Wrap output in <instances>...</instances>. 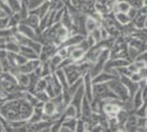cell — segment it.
<instances>
[{"label":"cell","instance_id":"cell-1","mask_svg":"<svg viewBox=\"0 0 147 132\" xmlns=\"http://www.w3.org/2000/svg\"><path fill=\"white\" fill-rule=\"evenodd\" d=\"M107 84H108L109 88H110L114 94L117 95L120 99L125 100V99H127V98L129 97L127 88L124 86V84L121 82V79H120V78H113V79L109 81Z\"/></svg>","mask_w":147,"mask_h":132},{"label":"cell","instance_id":"cell-2","mask_svg":"<svg viewBox=\"0 0 147 132\" xmlns=\"http://www.w3.org/2000/svg\"><path fill=\"white\" fill-rule=\"evenodd\" d=\"M56 52H57V46H56L55 44L45 43L42 46V50H41V53L38 55V58H40L41 62L49 61L54 54H56Z\"/></svg>","mask_w":147,"mask_h":132},{"label":"cell","instance_id":"cell-3","mask_svg":"<svg viewBox=\"0 0 147 132\" xmlns=\"http://www.w3.org/2000/svg\"><path fill=\"white\" fill-rule=\"evenodd\" d=\"M41 61L40 58L36 60H29L26 63H24L23 65L19 66L18 70L19 73H23V74H31V73H34V70L41 65Z\"/></svg>","mask_w":147,"mask_h":132},{"label":"cell","instance_id":"cell-4","mask_svg":"<svg viewBox=\"0 0 147 132\" xmlns=\"http://www.w3.org/2000/svg\"><path fill=\"white\" fill-rule=\"evenodd\" d=\"M91 116H92V110H91L90 101L85 97L84 100H82V104H81V108H80L79 118L82 120V121H85V122H89Z\"/></svg>","mask_w":147,"mask_h":132},{"label":"cell","instance_id":"cell-5","mask_svg":"<svg viewBox=\"0 0 147 132\" xmlns=\"http://www.w3.org/2000/svg\"><path fill=\"white\" fill-rule=\"evenodd\" d=\"M84 98H85V87H84V84H82L79 87V89L75 93V95H74L73 98H71V101H70V104L76 107L77 111L79 113V116H80V108H81V104H82Z\"/></svg>","mask_w":147,"mask_h":132},{"label":"cell","instance_id":"cell-6","mask_svg":"<svg viewBox=\"0 0 147 132\" xmlns=\"http://www.w3.org/2000/svg\"><path fill=\"white\" fill-rule=\"evenodd\" d=\"M84 87H85V97L91 102L93 99V93H92L93 83H92L91 75L89 73H87L86 75L84 76Z\"/></svg>","mask_w":147,"mask_h":132},{"label":"cell","instance_id":"cell-7","mask_svg":"<svg viewBox=\"0 0 147 132\" xmlns=\"http://www.w3.org/2000/svg\"><path fill=\"white\" fill-rule=\"evenodd\" d=\"M85 38H86V37H85V35H81V34H70L59 46H65V47L77 46ZM57 47H58V46H57Z\"/></svg>","mask_w":147,"mask_h":132},{"label":"cell","instance_id":"cell-8","mask_svg":"<svg viewBox=\"0 0 147 132\" xmlns=\"http://www.w3.org/2000/svg\"><path fill=\"white\" fill-rule=\"evenodd\" d=\"M49 10H51V2L46 0V1H44L42 5H40V6L36 7V8H34V9L30 10V12H29V13L36 14L37 17L41 19V18H43L44 16L49 12Z\"/></svg>","mask_w":147,"mask_h":132},{"label":"cell","instance_id":"cell-9","mask_svg":"<svg viewBox=\"0 0 147 132\" xmlns=\"http://www.w3.org/2000/svg\"><path fill=\"white\" fill-rule=\"evenodd\" d=\"M18 32L19 33H21V34H23V35L26 37V38L34 40V41H35V39H36V32H35V30H34L33 28L29 26V25L22 23V22H21V23H19Z\"/></svg>","mask_w":147,"mask_h":132},{"label":"cell","instance_id":"cell-10","mask_svg":"<svg viewBox=\"0 0 147 132\" xmlns=\"http://www.w3.org/2000/svg\"><path fill=\"white\" fill-rule=\"evenodd\" d=\"M68 51H69V57L73 60L75 63L80 61L82 57L85 56V54H86V52L84 50H81L78 46H69Z\"/></svg>","mask_w":147,"mask_h":132},{"label":"cell","instance_id":"cell-11","mask_svg":"<svg viewBox=\"0 0 147 132\" xmlns=\"http://www.w3.org/2000/svg\"><path fill=\"white\" fill-rule=\"evenodd\" d=\"M101 21H102V20L96 19V18L92 17V16H87L86 23H85V28H86L87 33L89 34L92 30H94L96 28H99V26L101 25Z\"/></svg>","mask_w":147,"mask_h":132},{"label":"cell","instance_id":"cell-12","mask_svg":"<svg viewBox=\"0 0 147 132\" xmlns=\"http://www.w3.org/2000/svg\"><path fill=\"white\" fill-rule=\"evenodd\" d=\"M20 54H22L28 60H36L38 58V54L30 46H24V45H20Z\"/></svg>","mask_w":147,"mask_h":132},{"label":"cell","instance_id":"cell-13","mask_svg":"<svg viewBox=\"0 0 147 132\" xmlns=\"http://www.w3.org/2000/svg\"><path fill=\"white\" fill-rule=\"evenodd\" d=\"M21 22L26 25H29V26H31V28H33V29L35 30L37 26H38V24H40V18L37 17L36 14L29 13V16H28L24 20H22Z\"/></svg>","mask_w":147,"mask_h":132},{"label":"cell","instance_id":"cell-14","mask_svg":"<svg viewBox=\"0 0 147 132\" xmlns=\"http://www.w3.org/2000/svg\"><path fill=\"white\" fill-rule=\"evenodd\" d=\"M61 118L63 119H66V118H79V113H78L75 106H73L71 104H69L65 108L64 112L61 114Z\"/></svg>","mask_w":147,"mask_h":132},{"label":"cell","instance_id":"cell-15","mask_svg":"<svg viewBox=\"0 0 147 132\" xmlns=\"http://www.w3.org/2000/svg\"><path fill=\"white\" fill-rule=\"evenodd\" d=\"M113 78H115V77L103 70V72H101L100 74H98L96 77L92 78V83H93V84H102V83H108L109 81L113 79Z\"/></svg>","mask_w":147,"mask_h":132},{"label":"cell","instance_id":"cell-16","mask_svg":"<svg viewBox=\"0 0 147 132\" xmlns=\"http://www.w3.org/2000/svg\"><path fill=\"white\" fill-rule=\"evenodd\" d=\"M44 110L43 107H34L33 108V112L29 118V122H38L43 120Z\"/></svg>","mask_w":147,"mask_h":132},{"label":"cell","instance_id":"cell-17","mask_svg":"<svg viewBox=\"0 0 147 132\" xmlns=\"http://www.w3.org/2000/svg\"><path fill=\"white\" fill-rule=\"evenodd\" d=\"M54 74H55L56 77H57V79H58V81H59V83L61 84L63 89H66V88H68V82H67L66 74H65L64 69H63V68H57L55 72H54Z\"/></svg>","mask_w":147,"mask_h":132},{"label":"cell","instance_id":"cell-18","mask_svg":"<svg viewBox=\"0 0 147 132\" xmlns=\"http://www.w3.org/2000/svg\"><path fill=\"white\" fill-rule=\"evenodd\" d=\"M63 60H64V58H63L61 55H58L57 52H56V54H54V55L49 60V66H51V68H52V70H53V73L59 67V65H61Z\"/></svg>","mask_w":147,"mask_h":132},{"label":"cell","instance_id":"cell-19","mask_svg":"<svg viewBox=\"0 0 147 132\" xmlns=\"http://www.w3.org/2000/svg\"><path fill=\"white\" fill-rule=\"evenodd\" d=\"M77 118H66V119H63L61 121V126L67 128L68 130L75 132L76 130V127H77Z\"/></svg>","mask_w":147,"mask_h":132},{"label":"cell","instance_id":"cell-20","mask_svg":"<svg viewBox=\"0 0 147 132\" xmlns=\"http://www.w3.org/2000/svg\"><path fill=\"white\" fill-rule=\"evenodd\" d=\"M132 100H133V105H134V110L140 108L144 104V99H143V96H142V88H138V90L133 95Z\"/></svg>","mask_w":147,"mask_h":132},{"label":"cell","instance_id":"cell-21","mask_svg":"<svg viewBox=\"0 0 147 132\" xmlns=\"http://www.w3.org/2000/svg\"><path fill=\"white\" fill-rule=\"evenodd\" d=\"M43 110H44V114H45V116H47V117H49V116H53L55 112H57V111H56L55 104H54L52 100L46 101V102L44 104V105H43Z\"/></svg>","mask_w":147,"mask_h":132},{"label":"cell","instance_id":"cell-22","mask_svg":"<svg viewBox=\"0 0 147 132\" xmlns=\"http://www.w3.org/2000/svg\"><path fill=\"white\" fill-rule=\"evenodd\" d=\"M114 18L117 20V23H120L121 25H125V24H129V22L132 21L131 18L129 17L127 13H124V12H117L114 13Z\"/></svg>","mask_w":147,"mask_h":132},{"label":"cell","instance_id":"cell-23","mask_svg":"<svg viewBox=\"0 0 147 132\" xmlns=\"http://www.w3.org/2000/svg\"><path fill=\"white\" fill-rule=\"evenodd\" d=\"M129 114L131 113L129 112H127L126 110H124V109H121L119 112L117 113V122H119V125L122 127L125 122H126V120L129 119Z\"/></svg>","mask_w":147,"mask_h":132},{"label":"cell","instance_id":"cell-24","mask_svg":"<svg viewBox=\"0 0 147 132\" xmlns=\"http://www.w3.org/2000/svg\"><path fill=\"white\" fill-rule=\"evenodd\" d=\"M6 2L12 12H19V11H20V9H21V3H22L21 0H7Z\"/></svg>","mask_w":147,"mask_h":132},{"label":"cell","instance_id":"cell-25","mask_svg":"<svg viewBox=\"0 0 147 132\" xmlns=\"http://www.w3.org/2000/svg\"><path fill=\"white\" fill-rule=\"evenodd\" d=\"M47 87V78L44 77V78H40L37 81V84L35 86V91H44ZM34 91V93H35Z\"/></svg>","mask_w":147,"mask_h":132},{"label":"cell","instance_id":"cell-26","mask_svg":"<svg viewBox=\"0 0 147 132\" xmlns=\"http://www.w3.org/2000/svg\"><path fill=\"white\" fill-rule=\"evenodd\" d=\"M34 95H35V97L38 99V101H41V102H43V104H45L46 101L51 100V97L47 95V93H46L45 90H44V91H35Z\"/></svg>","mask_w":147,"mask_h":132},{"label":"cell","instance_id":"cell-27","mask_svg":"<svg viewBox=\"0 0 147 132\" xmlns=\"http://www.w3.org/2000/svg\"><path fill=\"white\" fill-rule=\"evenodd\" d=\"M7 50L11 53H19L20 52V44L16 41V42H8L7 43Z\"/></svg>","mask_w":147,"mask_h":132},{"label":"cell","instance_id":"cell-28","mask_svg":"<svg viewBox=\"0 0 147 132\" xmlns=\"http://www.w3.org/2000/svg\"><path fill=\"white\" fill-rule=\"evenodd\" d=\"M89 34L93 38V40L96 41V43H99V42H101V41H102V38H101V32H100V26H99V28H96L94 30H92Z\"/></svg>","mask_w":147,"mask_h":132},{"label":"cell","instance_id":"cell-29","mask_svg":"<svg viewBox=\"0 0 147 132\" xmlns=\"http://www.w3.org/2000/svg\"><path fill=\"white\" fill-rule=\"evenodd\" d=\"M44 1H46V0H29V3H28L29 10H32V9L38 7L40 5H42Z\"/></svg>","mask_w":147,"mask_h":132},{"label":"cell","instance_id":"cell-30","mask_svg":"<svg viewBox=\"0 0 147 132\" xmlns=\"http://www.w3.org/2000/svg\"><path fill=\"white\" fill-rule=\"evenodd\" d=\"M135 61H141V62H143V63L147 66V51H145V52H142L141 54L137 56V58H136Z\"/></svg>","mask_w":147,"mask_h":132},{"label":"cell","instance_id":"cell-31","mask_svg":"<svg viewBox=\"0 0 147 132\" xmlns=\"http://www.w3.org/2000/svg\"><path fill=\"white\" fill-rule=\"evenodd\" d=\"M129 78H131L134 83H140L142 81V76H141V74H140V72H138V73H134V74H132Z\"/></svg>","mask_w":147,"mask_h":132},{"label":"cell","instance_id":"cell-32","mask_svg":"<svg viewBox=\"0 0 147 132\" xmlns=\"http://www.w3.org/2000/svg\"><path fill=\"white\" fill-rule=\"evenodd\" d=\"M137 13H138V10L137 9H135V8H132L131 7V9L129 10V12H127V14H129V17L131 18V20H133L137 16Z\"/></svg>","mask_w":147,"mask_h":132},{"label":"cell","instance_id":"cell-33","mask_svg":"<svg viewBox=\"0 0 147 132\" xmlns=\"http://www.w3.org/2000/svg\"><path fill=\"white\" fill-rule=\"evenodd\" d=\"M140 74L142 76V79L147 81V66H144L143 68L140 69Z\"/></svg>","mask_w":147,"mask_h":132},{"label":"cell","instance_id":"cell-34","mask_svg":"<svg viewBox=\"0 0 147 132\" xmlns=\"http://www.w3.org/2000/svg\"><path fill=\"white\" fill-rule=\"evenodd\" d=\"M145 128L147 129V119H146V122H145Z\"/></svg>","mask_w":147,"mask_h":132},{"label":"cell","instance_id":"cell-35","mask_svg":"<svg viewBox=\"0 0 147 132\" xmlns=\"http://www.w3.org/2000/svg\"><path fill=\"white\" fill-rule=\"evenodd\" d=\"M146 118H147V107H146Z\"/></svg>","mask_w":147,"mask_h":132},{"label":"cell","instance_id":"cell-36","mask_svg":"<svg viewBox=\"0 0 147 132\" xmlns=\"http://www.w3.org/2000/svg\"><path fill=\"white\" fill-rule=\"evenodd\" d=\"M47 1H49V2H51V1H52V0H47Z\"/></svg>","mask_w":147,"mask_h":132}]
</instances>
